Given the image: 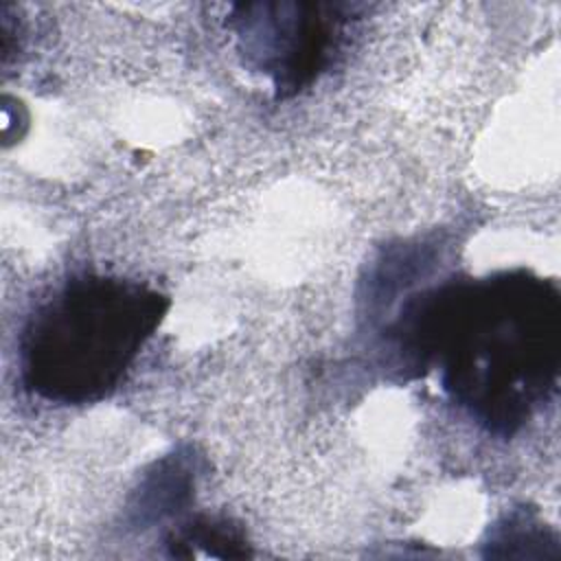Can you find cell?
<instances>
[{
    "instance_id": "3957f363",
    "label": "cell",
    "mask_w": 561,
    "mask_h": 561,
    "mask_svg": "<svg viewBox=\"0 0 561 561\" xmlns=\"http://www.w3.org/2000/svg\"><path fill=\"white\" fill-rule=\"evenodd\" d=\"M353 7L331 2H241L228 15L237 50L278 96L298 94L329 66Z\"/></svg>"
},
{
    "instance_id": "7a4b0ae2",
    "label": "cell",
    "mask_w": 561,
    "mask_h": 561,
    "mask_svg": "<svg viewBox=\"0 0 561 561\" xmlns=\"http://www.w3.org/2000/svg\"><path fill=\"white\" fill-rule=\"evenodd\" d=\"M169 298L138 280L68 278L39 302L20 335V375L33 394L61 405L110 397L156 333Z\"/></svg>"
},
{
    "instance_id": "277c9868",
    "label": "cell",
    "mask_w": 561,
    "mask_h": 561,
    "mask_svg": "<svg viewBox=\"0 0 561 561\" xmlns=\"http://www.w3.org/2000/svg\"><path fill=\"white\" fill-rule=\"evenodd\" d=\"M173 557H193V548H204L210 557H248V541L243 539L241 530L226 519L217 517H195L193 522L184 524L178 533L169 539Z\"/></svg>"
},
{
    "instance_id": "6da1fadb",
    "label": "cell",
    "mask_w": 561,
    "mask_h": 561,
    "mask_svg": "<svg viewBox=\"0 0 561 561\" xmlns=\"http://www.w3.org/2000/svg\"><path fill=\"white\" fill-rule=\"evenodd\" d=\"M397 335L480 425L511 436L557 386L561 294L524 270L445 283L408 305Z\"/></svg>"
}]
</instances>
